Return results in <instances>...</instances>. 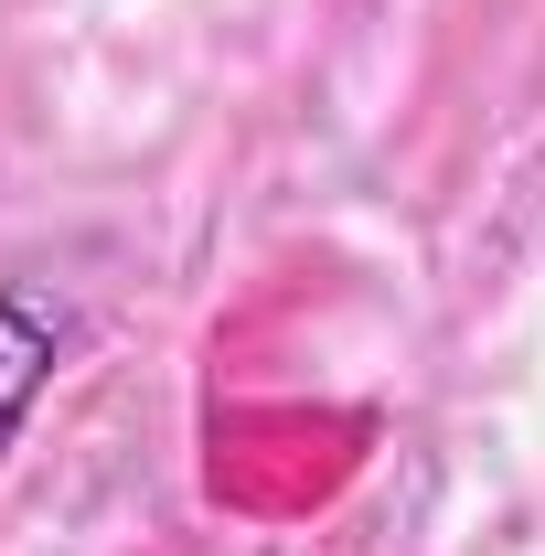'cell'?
<instances>
[{"label":"cell","instance_id":"6da1fadb","mask_svg":"<svg viewBox=\"0 0 545 556\" xmlns=\"http://www.w3.org/2000/svg\"><path fill=\"white\" fill-rule=\"evenodd\" d=\"M54 364H65V321H54L33 289H0V450L22 439V417L43 407Z\"/></svg>","mask_w":545,"mask_h":556}]
</instances>
